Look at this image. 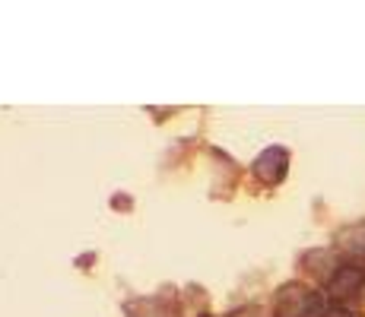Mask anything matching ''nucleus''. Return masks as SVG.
Wrapping results in <instances>:
<instances>
[{
	"label": "nucleus",
	"instance_id": "1",
	"mask_svg": "<svg viewBox=\"0 0 365 317\" xmlns=\"http://www.w3.org/2000/svg\"><path fill=\"white\" fill-rule=\"evenodd\" d=\"M277 317H324L321 314V298L308 292L305 286H286L277 295Z\"/></svg>",
	"mask_w": 365,
	"mask_h": 317
},
{
	"label": "nucleus",
	"instance_id": "2",
	"mask_svg": "<svg viewBox=\"0 0 365 317\" xmlns=\"http://www.w3.org/2000/svg\"><path fill=\"white\" fill-rule=\"evenodd\" d=\"M365 286V270L362 266H340V270L331 276V283H327V295L336 301V305H346L349 298H356V295L362 292Z\"/></svg>",
	"mask_w": 365,
	"mask_h": 317
},
{
	"label": "nucleus",
	"instance_id": "3",
	"mask_svg": "<svg viewBox=\"0 0 365 317\" xmlns=\"http://www.w3.org/2000/svg\"><path fill=\"white\" fill-rule=\"evenodd\" d=\"M286 165H289V152L279 150V146H270L264 150L255 162V175L264 181V185H279L286 178Z\"/></svg>",
	"mask_w": 365,
	"mask_h": 317
},
{
	"label": "nucleus",
	"instance_id": "4",
	"mask_svg": "<svg viewBox=\"0 0 365 317\" xmlns=\"http://www.w3.org/2000/svg\"><path fill=\"white\" fill-rule=\"evenodd\" d=\"M336 244L349 254V257H365V222H356V225H346L340 229L336 235Z\"/></svg>",
	"mask_w": 365,
	"mask_h": 317
},
{
	"label": "nucleus",
	"instance_id": "5",
	"mask_svg": "<svg viewBox=\"0 0 365 317\" xmlns=\"http://www.w3.org/2000/svg\"><path fill=\"white\" fill-rule=\"evenodd\" d=\"M324 317H359V314L349 311L346 305H336V308H331V311H324Z\"/></svg>",
	"mask_w": 365,
	"mask_h": 317
}]
</instances>
